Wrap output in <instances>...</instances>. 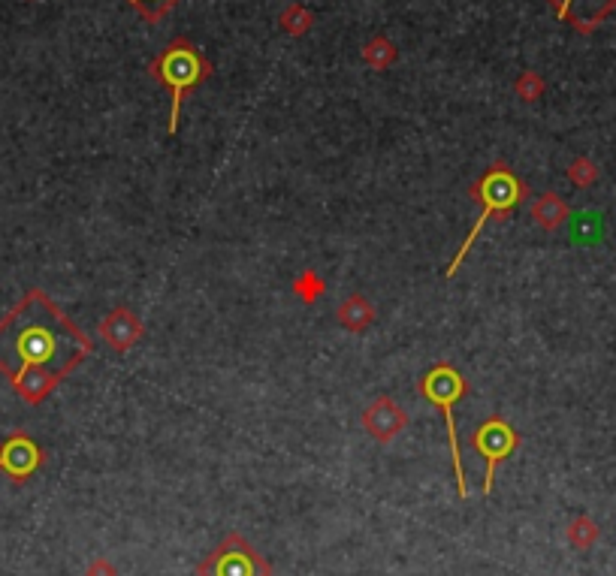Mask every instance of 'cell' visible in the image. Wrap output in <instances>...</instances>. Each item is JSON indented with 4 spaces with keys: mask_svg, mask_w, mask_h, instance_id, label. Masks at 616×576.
Returning a JSON list of instances; mask_svg holds the SVG:
<instances>
[{
    "mask_svg": "<svg viewBox=\"0 0 616 576\" xmlns=\"http://www.w3.org/2000/svg\"><path fill=\"white\" fill-rule=\"evenodd\" d=\"M91 350V338L43 290H28L0 320V374L28 405L46 402Z\"/></svg>",
    "mask_w": 616,
    "mask_h": 576,
    "instance_id": "cell-1",
    "label": "cell"
},
{
    "mask_svg": "<svg viewBox=\"0 0 616 576\" xmlns=\"http://www.w3.org/2000/svg\"><path fill=\"white\" fill-rule=\"evenodd\" d=\"M148 76L170 88V124L167 130L176 133L179 130V112H182V100L185 94H191L197 85H203L212 76V64L206 61V55L185 37H176L164 52L154 55V61L148 64Z\"/></svg>",
    "mask_w": 616,
    "mask_h": 576,
    "instance_id": "cell-2",
    "label": "cell"
},
{
    "mask_svg": "<svg viewBox=\"0 0 616 576\" xmlns=\"http://www.w3.org/2000/svg\"><path fill=\"white\" fill-rule=\"evenodd\" d=\"M472 197L481 203V218L475 221V227H472V233L466 236V242H462V248L453 254V260H450V266H447V278H453V275L459 272L462 260H466L469 251L475 248L481 230H484L496 215H511V212L517 209V203L526 197V187L520 184V178H517L505 163H493V166L478 178V184L472 187Z\"/></svg>",
    "mask_w": 616,
    "mask_h": 576,
    "instance_id": "cell-3",
    "label": "cell"
},
{
    "mask_svg": "<svg viewBox=\"0 0 616 576\" xmlns=\"http://www.w3.org/2000/svg\"><path fill=\"white\" fill-rule=\"evenodd\" d=\"M469 393V383L462 377L450 362H438L435 368H429L420 380V396L441 408L444 414V423H447V444H450V462H453V471H456V489H459V498L469 495V486H466V471H462V453H459V435H456V420H453V408L456 402Z\"/></svg>",
    "mask_w": 616,
    "mask_h": 576,
    "instance_id": "cell-4",
    "label": "cell"
},
{
    "mask_svg": "<svg viewBox=\"0 0 616 576\" xmlns=\"http://www.w3.org/2000/svg\"><path fill=\"white\" fill-rule=\"evenodd\" d=\"M197 576H269V564L242 534H227L224 543L200 561Z\"/></svg>",
    "mask_w": 616,
    "mask_h": 576,
    "instance_id": "cell-5",
    "label": "cell"
},
{
    "mask_svg": "<svg viewBox=\"0 0 616 576\" xmlns=\"http://www.w3.org/2000/svg\"><path fill=\"white\" fill-rule=\"evenodd\" d=\"M472 447L481 459H487V474H484V492L490 495L493 492V483H496V468L499 462H505L517 447H520V435L514 432V426L502 417H487L475 435H472Z\"/></svg>",
    "mask_w": 616,
    "mask_h": 576,
    "instance_id": "cell-6",
    "label": "cell"
},
{
    "mask_svg": "<svg viewBox=\"0 0 616 576\" xmlns=\"http://www.w3.org/2000/svg\"><path fill=\"white\" fill-rule=\"evenodd\" d=\"M43 462H46L43 450L25 432H13L0 444V471H7L16 483H25Z\"/></svg>",
    "mask_w": 616,
    "mask_h": 576,
    "instance_id": "cell-7",
    "label": "cell"
},
{
    "mask_svg": "<svg viewBox=\"0 0 616 576\" xmlns=\"http://www.w3.org/2000/svg\"><path fill=\"white\" fill-rule=\"evenodd\" d=\"M556 16L580 34H592L613 10L616 0H547Z\"/></svg>",
    "mask_w": 616,
    "mask_h": 576,
    "instance_id": "cell-8",
    "label": "cell"
},
{
    "mask_svg": "<svg viewBox=\"0 0 616 576\" xmlns=\"http://www.w3.org/2000/svg\"><path fill=\"white\" fill-rule=\"evenodd\" d=\"M130 10H136L148 25H158L167 13H173L182 0H127Z\"/></svg>",
    "mask_w": 616,
    "mask_h": 576,
    "instance_id": "cell-9",
    "label": "cell"
}]
</instances>
